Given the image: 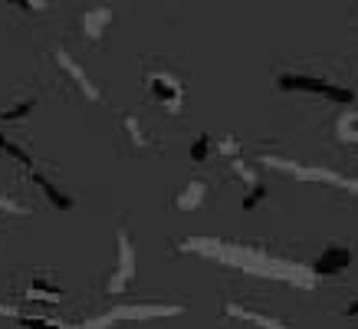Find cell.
<instances>
[{
    "instance_id": "cell-1",
    "label": "cell",
    "mask_w": 358,
    "mask_h": 329,
    "mask_svg": "<svg viewBox=\"0 0 358 329\" xmlns=\"http://www.w3.org/2000/svg\"><path fill=\"white\" fill-rule=\"evenodd\" d=\"M187 251H197L204 257H214L220 263H234L240 270H250V274L260 276H273V280H286V284L296 286H309L313 280H306L299 267H289V263L276 260V257H266L263 251H250V247H207V241H187Z\"/></svg>"
},
{
    "instance_id": "cell-2",
    "label": "cell",
    "mask_w": 358,
    "mask_h": 329,
    "mask_svg": "<svg viewBox=\"0 0 358 329\" xmlns=\"http://www.w3.org/2000/svg\"><path fill=\"white\" fill-rule=\"evenodd\" d=\"M276 86L282 92H313V96H326L329 102H352V89L345 86H332L326 79H315L309 73H280L276 76Z\"/></svg>"
},
{
    "instance_id": "cell-3",
    "label": "cell",
    "mask_w": 358,
    "mask_h": 329,
    "mask_svg": "<svg viewBox=\"0 0 358 329\" xmlns=\"http://www.w3.org/2000/svg\"><path fill=\"white\" fill-rule=\"evenodd\" d=\"M145 83H148V92H152L171 115L181 112V106H185V86H181V79L171 76L168 69H155V73H148Z\"/></svg>"
},
{
    "instance_id": "cell-4",
    "label": "cell",
    "mask_w": 358,
    "mask_h": 329,
    "mask_svg": "<svg viewBox=\"0 0 358 329\" xmlns=\"http://www.w3.org/2000/svg\"><path fill=\"white\" fill-rule=\"evenodd\" d=\"M115 241H119V260H115V274L109 276V286H106V290H109V293H125L131 286V280H135V247H131L125 227H119Z\"/></svg>"
},
{
    "instance_id": "cell-5",
    "label": "cell",
    "mask_w": 358,
    "mask_h": 329,
    "mask_svg": "<svg viewBox=\"0 0 358 329\" xmlns=\"http://www.w3.org/2000/svg\"><path fill=\"white\" fill-rule=\"evenodd\" d=\"M185 307H178V303H171V307H164V303H148V307H131V303H125V307L119 309H109L106 316H99L92 326H109V323H115V319H152V316H178Z\"/></svg>"
},
{
    "instance_id": "cell-6",
    "label": "cell",
    "mask_w": 358,
    "mask_h": 329,
    "mask_svg": "<svg viewBox=\"0 0 358 329\" xmlns=\"http://www.w3.org/2000/svg\"><path fill=\"white\" fill-rule=\"evenodd\" d=\"M348 263H352V251H348L345 244H326L319 257L313 260V276H336L342 270H348Z\"/></svg>"
},
{
    "instance_id": "cell-7",
    "label": "cell",
    "mask_w": 358,
    "mask_h": 329,
    "mask_svg": "<svg viewBox=\"0 0 358 329\" xmlns=\"http://www.w3.org/2000/svg\"><path fill=\"white\" fill-rule=\"evenodd\" d=\"M56 59H59V66H63L66 73H69V79H73V83H76V86L83 89V92H86V99H92V102H96V99H99V89L92 86V83H89V76L76 66V59H73L69 53H63V50L56 53Z\"/></svg>"
},
{
    "instance_id": "cell-8",
    "label": "cell",
    "mask_w": 358,
    "mask_h": 329,
    "mask_svg": "<svg viewBox=\"0 0 358 329\" xmlns=\"http://www.w3.org/2000/svg\"><path fill=\"white\" fill-rule=\"evenodd\" d=\"M109 23H112V10H109V7H96V10L83 13V33H86V36H92V40H99L102 33L109 30Z\"/></svg>"
},
{
    "instance_id": "cell-9",
    "label": "cell",
    "mask_w": 358,
    "mask_h": 329,
    "mask_svg": "<svg viewBox=\"0 0 358 329\" xmlns=\"http://www.w3.org/2000/svg\"><path fill=\"white\" fill-rule=\"evenodd\" d=\"M27 300H30V303H59V300H63V290L53 286L50 280H43V276H36V280L27 286Z\"/></svg>"
},
{
    "instance_id": "cell-10",
    "label": "cell",
    "mask_w": 358,
    "mask_h": 329,
    "mask_svg": "<svg viewBox=\"0 0 358 329\" xmlns=\"http://www.w3.org/2000/svg\"><path fill=\"white\" fill-rule=\"evenodd\" d=\"M204 201H207V185H204V181H191V185L178 195V201H174V204H178L181 211H197Z\"/></svg>"
},
{
    "instance_id": "cell-11",
    "label": "cell",
    "mask_w": 358,
    "mask_h": 329,
    "mask_svg": "<svg viewBox=\"0 0 358 329\" xmlns=\"http://www.w3.org/2000/svg\"><path fill=\"white\" fill-rule=\"evenodd\" d=\"M224 313H227V316H234V319H247L250 326H282V323H276V319H270V316H263V313H253V309H247V307H234V303H230Z\"/></svg>"
},
{
    "instance_id": "cell-12",
    "label": "cell",
    "mask_w": 358,
    "mask_h": 329,
    "mask_svg": "<svg viewBox=\"0 0 358 329\" xmlns=\"http://www.w3.org/2000/svg\"><path fill=\"white\" fill-rule=\"evenodd\" d=\"M263 197H266V185H263L260 178L253 175L247 181V195H243V201H240V208H243V211H253L263 201Z\"/></svg>"
},
{
    "instance_id": "cell-13",
    "label": "cell",
    "mask_w": 358,
    "mask_h": 329,
    "mask_svg": "<svg viewBox=\"0 0 358 329\" xmlns=\"http://www.w3.org/2000/svg\"><path fill=\"white\" fill-rule=\"evenodd\" d=\"M214 152H217V148H214V139H210V135H197V142L191 145V162H194V164H204Z\"/></svg>"
},
{
    "instance_id": "cell-14",
    "label": "cell",
    "mask_w": 358,
    "mask_h": 329,
    "mask_svg": "<svg viewBox=\"0 0 358 329\" xmlns=\"http://www.w3.org/2000/svg\"><path fill=\"white\" fill-rule=\"evenodd\" d=\"M33 106H36V99H23V102H17V106H10V109L0 112V119H3V122H17V119H23V115H30Z\"/></svg>"
},
{
    "instance_id": "cell-15",
    "label": "cell",
    "mask_w": 358,
    "mask_h": 329,
    "mask_svg": "<svg viewBox=\"0 0 358 329\" xmlns=\"http://www.w3.org/2000/svg\"><path fill=\"white\" fill-rule=\"evenodd\" d=\"M338 132L348 142H358V112H345V119L338 122Z\"/></svg>"
},
{
    "instance_id": "cell-16",
    "label": "cell",
    "mask_w": 358,
    "mask_h": 329,
    "mask_svg": "<svg viewBox=\"0 0 358 329\" xmlns=\"http://www.w3.org/2000/svg\"><path fill=\"white\" fill-rule=\"evenodd\" d=\"M3 4H10L17 10H46V0H3Z\"/></svg>"
},
{
    "instance_id": "cell-17",
    "label": "cell",
    "mask_w": 358,
    "mask_h": 329,
    "mask_svg": "<svg viewBox=\"0 0 358 329\" xmlns=\"http://www.w3.org/2000/svg\"><path fill=\"white\" fill-rule=\"evenodd\" d=\"M0 214H27V208H23V204H17L13 197L0 195Z\"/></svg>"
},
{
    "instance_id": "cell-18",
    "label": "cell",
    "mask_w": 358,
    "mask_h": 329,
    "mask_svg": "<svg viewBox=\"0 0 358 329\" xmlns=\"http://www.w3.org/2000/svg\"><path fill=\"white\" fill-rule=\"evenodd\" d=\"M345 313H348V316H358V300H355V303H352V307L345 309Z\"/></svg>"
}]
</instances>
